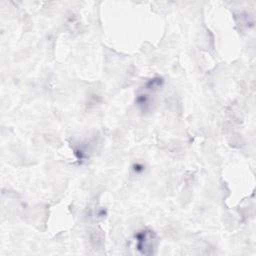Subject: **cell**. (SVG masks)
Here are the masks:
<instances>
[{"mask_svg": "<svg viewBox=\"0 0 256 256\" xmlns=\"http://www.w3.org/2000/svg\"><path fill=\"white\" fill-rule=\"evenodd\" d=\"M156 244V236L151 230H143L136 235V248L144 254L150 255L153 253Z\"/></svg>", "mask_w": 256, "mask_h": 256, "instance_id": "6da1fadb", "label": "cell"}]
</instances>
